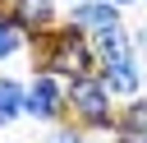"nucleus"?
<instances>
[{
	"instance_id": "f257e3e1",
	"label": "nucleus",
	"mask_w": 147,
	"mask_h": 143,
	"mask_svg": "<svg viewBox=\"0 0 147 143\" xmlns=\"http://www.w3.org/2000/svg\"><path fill=\"white\" fill-rule=\"evenodd\" d=\"M28 51H32V74H55L64 83H78V78L96 74V51H92L87 32L69 28V23L51 28L46 37H32Z\"/></svg>"
},
{
	"instance_id": "f03ea898",
	"label": "nucleus",
	"mask_w": 147,
	"mask_h": 143,
	"mask_svg": "<svg viewBox=\"0 0 147 143\" xmlns=\"http://www.w3.org/2000/svg\"><path fill=\"white\" fill-rule=\"evenodd\" d=\"M115 97L110 88L92 74V78H78L69 83V125H78L83 134H110L115 129Z\"/></svg>"
},
{
	"instance_id": "7ed1b4c3",
	"label": "nucleus",
	"mask_w": 147,
	"mask_h": 143,
	"mask_svg": "<svg viewBox=\"0 0 147 143\" xmlns=\"http://www.w3.org/2000/svg\"><path fill=\"white\" fill-rule=\"evenodd\" d=\"M23 115L28 120H41V125H69V83L55 78V74H32L28 78V101H23Z\"/></svg>"
},
{
	"instance_id": "20e7f679",
	"label": "nucleus",
	"mask_w": 147,
	"mask_h": 143,
	"mask_svg": "<svg viewBox=\"0 0 147 143\" xmlns=\"http://www.w3.org/2000/svg\"><path fill=\"white\" fill-rule=\"evenodd\" d=\"M28 42L32 37H46L51 28H60V14H55V0H9V14H5Z\"/></svg>"
},
{
	"instance_id": "39448f33",
	"label": "nucleus",
	"mask_w": 147,
	"mask_h": 143,
	"mask_svg": "<svg viewBox=\"0 0 147 143\" xmlns=\"http://www.w3.org/2000/svg\"><path fill=\"white\" fill-rule=\"evenodd\" d=\"M96 78H101V83L110 88V97H119V101H129V97H142V69H138V60H133V55L96 65Z\"/></svg>"
},
{
	"instance_id": "423d86ee",
	"label": "nucleus",
	"mask_w": 147,
	"mask_h": 143,
	"mask_svg": "<svg viewBox=\"0 0 147 143\" xmlns=\"http://www.w3.org/2000/svg\"><path fill=\"white\" fill-rule=\"evenodd\" d=\"M64 23L92 37V32L119 28V23H124V9H115V5H106V0H78V5H74L69 14H64Z\"/></svg>"
},
{
	"instance_id": "0eeeda50",
	"label": "nucleus",
	"mask_w": 147,
	"mask_h": 143,
	"mask_svg": "<svg viewBox=\"0 0 147 143\" xmlns=\"http://www.w3.org/2000/svg\"><path fill=\"white\" fill-rule=\"evenodd\" d=\"M110 138H115V143H147V97H129V101L115 111Z\"/></svg>"
},
{
	"instance_id": "6e6552de",
	"label": "nucleus",
	"mask_w": 147,
	"mask_h": 143,
	"mask_svg": "<svg viewBox=\"0 0 147 143\" xmlns=\"http://www.w3.org/2000/svg\"><path fill=\"white\" fill-rule=\"evenodd\" d=\"M87 42H92V51H96V65L133 55V32H129L124 23H119V28H106V32H92Z\"/></svg>"
},
{
	"instance_id": "1a4fd4ad",
	"label": "nucleus",
	"mask_w": 147,
	"mask_h": 143,
	"mask_svg": "<svg viewBox=\"0 0 147 143\" xmlns=\"http://www.w3.org/2000/svg\"><path fill=\"white\" fill-rule=\"evenodd\" d=\"M23 101H28V83L14 74H0V129L23 120Z\"/></svg>"
},
{
	"instance_id": "9d476101",
	"label": "nucleus",
	"mask_w": 147,
	"mask_h": 143,
	"mask_svg": "<svg viewBox=\"0 0 147 143\" xmlns=\"http://www.w3.org/2000/svg\"><path fill=\"white\" fill-rule=\"evenodd\" d=\"M23 46H28V37H23V32H18V28L0 14V65H5V60H14Z\"/></svg>"
},
{
	"instance_id": "9b49d317",
	"label": "nucleus",
	"mask_w": 147,
	"mask_h": 143,
	"mask_svg": "<svg viewBox=\"0 0 147 143\" xmlns=\"http://www.w3.org/2000/svg\"><path fill=\"white\" fill-rule=\"evenodd\" d=\"M46 143H87V134H83V129H78V125H55V129H51V138H46Z\"/></svg>"
},
{
	"instance_id": "f8f14e48",
	"label": "nucleus",
	"mask_w": 147,
	"mask_h": 143,
	"mask_svg": "<svg viewBox=\"0 0 147 143\" xmlns=\"http://www.w3.org/2000/svg\"><path fill=\"white\" fill-rule=\"evenodd\" d=\"M133 60H138L142 83H147V28H133Z\"/></svg>"
},
{
	"instance_id": "ddd939ff",
	"label": "nucleus",
	"mask_w": 147,
	"mask_h": 143,
	"mask_svg": "<svg viewBox=\"0 0 147 143\" xmlns=\"http://www.w3.org/2000/svg\"><path fill=\"white\" fill-rule=\"evenodd\" d=\"M106 5H115V9H129V5H138V0H106Z\"/></svg>"
},
{
	"instance_id": "4468645a",
	"label": "nucleus",
	"mask_w": 147,
	"mask_h": 143,
	"mask_svg": "<svg viewBox=\"0 0 147 143\" xmlns=\"http://www.w3.org/2000/svg\"><path fill=\"white\" fill-rule=\"evenodd\" d=\"M55 5H69V9H74V5H78V0H55Z\"/></svg>"
}]
</instances>
